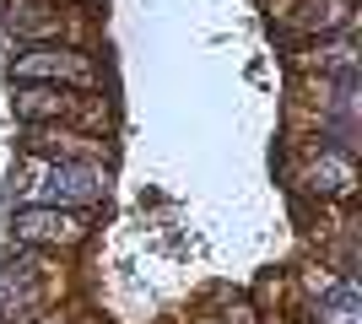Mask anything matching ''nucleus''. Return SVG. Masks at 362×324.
<instances>
[{
    "mask_svg": "<svg viewBox=\"0 0 362 324\" xmlns=\"http://www.w3.org/2000/svg\"><path fill=\"white\" fill-rule=\"evenodd\" d=\"M16 119H60V114H71L76 97H65L60 87H22V92L11 97Z\"/></svg>",
    "mask_w": 362,
    "mask_h": 324,
    "instance_id": "4",
    "label": "nucleus"
},
{
    "mask_svg": "<svg viewBox=\"0 0 362 324\" xmlns=\"http://www.w3.org/2000/svg\"><path fill=\"white\" fill-rule=\"evenodd\" d=\"M16 238H28V244H76L81 227L54 205H28V211H16Z\"/></svg>",
    "mask_w": 362,
    "mask_h": 324,
    "instance_id": "3",
    "label": "nucleus"
},
{
    "mask_svg": "<svg viewBox=\"0 0 362 324\" xmlns=\"http://www.w3.org/2000/svg\"><path fill=\"white\" fill-rule=\"evenodd\" d=\"M103 184H108V173L98 168V162H81V157L49 168V200L54 205H87V200L103 195Z\"/></svg>",
    "mask_w": 362,
    "mask_h": 324,
    "instance_id": "1",
    "label": "nucleus"
},
{
    "mask_svg": "<svg viewBox=\"0 0 362 324\" xmlns=\"http://www.w3.org/2000/svg\"><path fill=\"white\" fill-rule=\"evenodd\" d=\"M16 81H92V60L76 49H33L16 60Z\"/></svg>",
    "mask_w": 362,
    "mask_h": 324,
    "instance_id": "2",
    "label": "nucleus"
}]
</instances>
